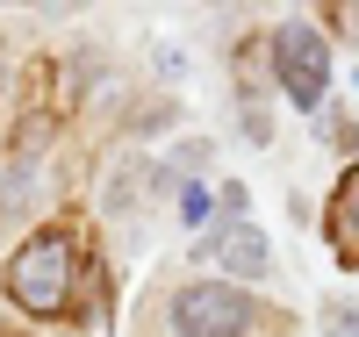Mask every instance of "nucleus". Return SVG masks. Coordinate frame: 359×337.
<instances>
[{"mask_svg": "<svg viewBox=\"0 0 359 337\" xmlns=\"http://www.w3.org/2000/svg\"><path fill=\"white\" fill-rule=\"evenodd\" d=\"M8 301L29 316H65L72 309V244L43 230V237H29L22 252L8 259Z\"/></svg>", "mask_w": 359, "mask_h": 337, "instance_id": "f257e3e1", "label": "nucleus"}, {"mask_svg": "<svg viewBox=\"0 0 359 337\" xmlns=\"http://www.w3.org/2000/svg\"><path fill=\"white\" fill-rule=\"evenodd\" d=\"M273 65H280V94L302 108V115H316L323 94H331V43H323V29L280 22L273 29Z\"/></svg>", "mask_w": 359, "mask_h": 337, "instance_id": "f03ea898", "label": "nucleus"}, {"mask_svg": "<svg viewBox=\"0 0 359 337\" xmlns=\"http://www.w3.org/2000/svg\"><path fill=\"white\" fill-rule=\"evenodd\" d=\"M259 316V301L230 280H194L172 294V330L180 337H245Z\"/></svg>", "mask_w": 359, "mask_h": 337, "instance_id": "7ed1b4c3", "label": "nucleus"}, {"mask_svg": "<svg viewBox=\"0 0 359 337\" xmlns=\"http://www.w3.org/2000/svg\"><path fill=\"white\" fill-rule=\"evenodd\" d=\"M208 259L230 273V287H237V280H266V266H273V252H266V237H259L252 223H230L216 244H208Z\"/></svg>", "mask_w": 359, "mask_h": 337, "instance_id": "20e7f679", "label": "nucleus"}, {"mask_svg": "<svg viewBox=\"0 0 359 337\" xmlns=\"http://www.w3.org/2000/svg\"><path fill=\"white\" fill-rule=\"evenodd\" d=\"M331 244H338L345 266H359V165L338 179V201H331Z\"/></svg>", "mask_w": 359, "mask_h": 337, "instance_id": "39448f33", "label": "nucleus"}, {"mask_svg": "<svg viewBox=\"0 0 359 337\" xmlns=\"http://www.w3.org/2000/svg\"><path fill=\"white\" fill-rule=\"evenodd\" d=\"M216 208H223V194H208V187H201V179H194V187H187V194H180V223H187V230H201L208 216H216Z\"/></svg>", "mask_w": 359, "mask_h": 337, "instance_id": "423d86ee", "label": "nucleus"}, {"mask_svg": "<svg viewBox=\"0 0 359 337\" xmlns=\"http://www.w3.org/2000/svg\"><path fill=\"white\" fill-rule=\"evenodd\" d=\"M323 330H331V337H359V301H331Z\"/></svg>", "mask_w": 359, "mask_h": 337, "instance_id": "0eeeda50", "label": "nucleus"}]
</instances>
